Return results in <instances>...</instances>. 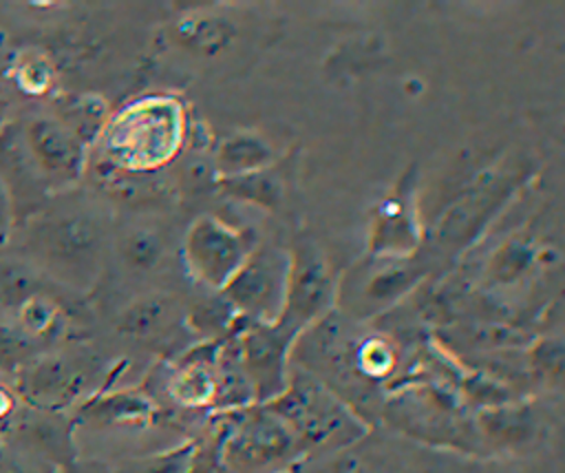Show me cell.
Returning <instances> with one entry per match:
<instances>
[{"instance_id":"1","label":"cell","mask_w":565,"mask_h":473,"mask_svg":"<svg viewBox=\"0 0 565 473\" xmlns=\"http://www.w3.org/2000/svg\"><path fill=\"white\" fill-rule=\"evenodd\" d=\"M33 155L42 168L55 172H71L75 166V144L51 122H35L29 130Z\"/></svg>"},{"instance_id":"2","label":"cell","mask_w":565,"mask_h":473,"mask_svg":"<svg viewBox=\"0 0 565 473\" xmlns=\"http://www.w3.org/2000/svg\"><path fill=\"white\" fill-rule=\"evenodd\" d=\"M0 473H51V469L33 451L7 446L0 449Z\"/></svg>"}]
</instances>
